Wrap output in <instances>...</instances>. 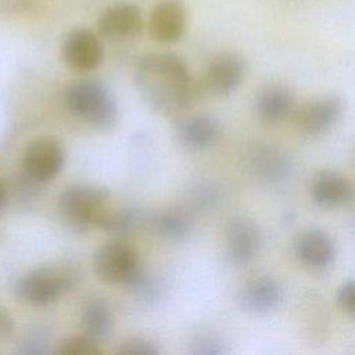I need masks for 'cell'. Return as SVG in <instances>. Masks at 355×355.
<instances>
[{
	"label": "cell",
	"instance_id": "cell-7",
	"mask_svg": "<svg viewBox=\"0 0 355 355\" xmlns=\"http://www.w3.org/2000/svg\"><path fill=\"white\" fill-rule=\"evenodd\" d=\"M65 150L62 144L50 136L32 140L22 153V176L43 184L53 180L64 168Z\"/></svg>",
	"mask_w": 355,
	"mask_h": 355
},
{
	"label": "cell",
	"instance_id": "cell-8",
	"mask_svg": "<svg viewBox=\"0 0 355 355\" xmlns=\"http://www.w3.org/2000/svg\"><path fill=\"white\" fill-rule=\"evenodd\" d=\"M223 254L233 266H245L259 254L262 232L257 222L248 216H233L225 227Z\"/></svg>",
	"mask_w": 355,
	"mask_h": 355
},
{
	"label": "cell",
	"instance_id": "cell-27",
	"mask_svg": "<svg viewBox=\"0 0 355 355\" xmlns=\"http://www.w3.org/2000/svg\"><path fill=\"white\" fill-rule=\"evenodd\" d=\"M336 301L345 315L355 319V279L347 280L338 287Z\"/></svg>",
	"mask_w": 355,
	"mask_h": 355
},
{
	"label": "cell",
	"instance_id": "cell-4",
	"mask_svg": "<svg viewBox=\"0 0 355 355\" xmlns=\"http://www.w3.org/2000/svg\"><path fill=\"white\" fill-rule=\"evenodd\" d=\"M112 208L110 191L94 184H73L65 189L58 198V211L75 232H85L90 227L101 229Z\"/></svg>",
	"mask_w": 355,
	"mask_h": 355
},
{
	"label": "cell",
	"instance_id": "cell-10",
	"mask_svg": "<svg viewBox=\"0 0 355 355\" xmlns=\"http://www.w3.org/2000/svg\"><path fill=\"white\" fill-rule=\"evenodd\" d=\"M250 172L265 184H280L293 173L291 155L280 146L257 143L247 154Z\"/></svg>",
	"mask_w": 355,
	"mask_h": 355
},
{
	"label": "cell",
	"instance_id": "cell-16",
	"mask_svg": "<svg viewBox=\"0 0 355 355\" xmlns=\"http://www.w3.org/2000/svg\"><path fill=\"white\" fill-rule=\"evenodd\" d=\"M97 29L110 40L132 39L143 29L141 11L133 3L112 4L100 14Z\"/></svg>",
	"mask_w": 355,
	"mask_h": 355
},
{
	"label": "cell",
	"instance_id": "cell-5",
	"mask_svg": "<svg viewBox=\"0 0 355 355\" xmlns=\"http://www.w3.org/2000/svg\"><path fill=\"white\" fill-rule=\"evenodd\" d=\"M140 269L136 250L123 239H115L101 245L93 257V272L105 284L128 286Z\"/></svg>",
	"mask_w": 355,
	"mask_h": 355
},
{
	"label": "cell",
	"instance_id": "cell-15",
	"mask_svg": "<svg viewBox=\"0 0 355 355\" xmlns=\"http://www.w3.org/2000/svg\"><path fill=\"white\" fill-rule=\"evenodd\" d=\"M284 290L277 279L258 275L248 279L239 293V302L250 313L263 315L276 309L283 301Z\"/></svg>",
	"mask_w": 355,
	"mask_h": 355
},
{
	"label": "cell",
	"instance_id": "cell-1",
	"mask_svg": "<svg viewBox=\"0 0 355 355\" xmlns=\"http://www.w3.org/2000/svg\"><path fill=\"white\" fill-rule=\"evenodd\" d=\"M135 80L148 107L166 116L191 108L204 96L186 61L171 51L146 54L136 67Z\"/></svg>",
	"mask_w": 355,
	"mask_h": 355
},
{
	"label": "cell",
	"instance_id": "cell-13",
	"mask_svg": "<svg viewBox=\"0 0 355 355\" xmlns=\"http://www.w3.org/2000/svg\"><path fill=\"white\" fill-rule=\"evenodd\" d=\"M309 194L313 202L322 208H343L354 201L355 184L338 171L322 169L312 176Z\"/></svg>",
	"mask_w": 355,
	"mask_h": 355
},
{
	"label": "cell",
	"instance_id": "cell-3",
	"mask_svg": "<svg viewBox=\"0 0 355 355\" xmlns=\"http://www.w3.org/2000/svg\"><path fill=\"white\" fill-rule=\"evenodd\" d=\"M65 108L89 126L107 132L118 119V105L108 87L98 79L83 78L64 92Z\"/></svg>",
	"mask_w": 355,
	"mask_h": 355
},
{
	"label": "cell",
	"instance_id": "cell-19",
	"mask_svg": "<svg viewBox=\"0 0 355 355\" xmlns=\"http://www.w3.org/2000/svg\"><path fill=\"white\" fill-rule=\"evenodd\" d=\"M79 322L83 334L98 343L105 340L114 329V313L110 302L101 297L86 300L80 309Z\"/></svg>",
	"mask_w": 355,
	"mask_h": 355
},
{
	"label": "cell",
	"instance_id": "cell-21",
	"mask_svg": "<svg viewBox=\"0 0 355 355\" xmlns=\"http://www.w3.org/2000/svg\"><path fill=\"white\" fill-rule=\"evenodd\" d=\"M143 223L141 212L130 205L114 207L105 218L101 230L114 236L115 239H123L132 234Z\"/></svg>",
	"mask_w": 355,
	"mask_h": 355
},
{
	"label": "cell",
	"instance_id": "cell-28",
	"mask_svg": "<svg viewBox=\"0 0 355 355\" xmlns=\"http://www.w3.org/2000/svg\"><path fill=\"white\" fill-rule=\"evenodd\" d=\"M14 331V319L0 304V338H8Z\"/></svg>",
	"mask_w": 355,
	"mask_h": 355
},
{
	"label": "cell",
	"instance_id": "cell-22",
	"mask_svg": "<svg viewBox=\"0 0 355 355\" xmlns=\"http://www.w3.org/2000/svg\"><path fill=\"white\" fill-rule=\"evenodd\" d=\"M55 355H100L103 354L98 341L86 334L71 336L61 340L53 349Z\"/></svg>",
	"mask_w": 355,
	"mask_h": 355
},
{
	"label": "cell",
	"instance_id": "cell-23",
	"mask_svg": "<svg viewBox=\"0 0 355 355\" xmlns=\"http://www.w3.org/2000/svg\"><path fill=\"white\" fill-rule=\"evenodd\" d=\"M126 287L132 290V293L139 301L146 304H153L161 295V286L158 280L153 275L144 272L143 269L139 270V273L130 280V283Z\"/></svg>",
	"mask_w": 355,
	"mask_h": 355
},
{
	"label": "cell",
	"instance_id": "cell-25",
	"mask_svg": "<svg viewBox=\"0 0 355 355\" xmlns=\"http://www.w3.org/2000/svg\"><path fill=\"white\" fill-rule=\"evenodd\" d=\"M191 354L196 355H220L225 354V344L214 336H198L191 344Z\"/></svg>",
	"mask_w": 355,
	"mask_h": 355
},
{
	"label": "cell",
	"instance_id": "cell-11",
	"mask_svg": "<svg viewBox=\"0 0 355 355\" xmlns=\"http://www.w3.org/2000/svg\"><path fill=\"white\" fill-rule=\"evenodd\" d=\"M61 54L64 62L73 71L90 72L100 67L104 58L103 43L98 36L87 29L71 31L62 42Z\"/></svg>",
	"mask_w": 355,
	"mask_h": 355
},
{
	"label": "cell",
	"instance_id": "cell-26",
	"mask_svg": "<svg viewBox=\"0 0 355 355\" xmlns=\"http://www.w3.org/2000/svg\"><path fill=\"white\" fill-rule=\"evenodd\" d=\"M19 354H29V355H43L49 352L47 347V337L44 333L37 329L32 333H28L25 338L21 341V347L18 349Z\"/></svg>",
	"mask_w": 355,
	"mask_h": 355
},
{
	"label": "cell",
	"instance_id": "cell-14",
	"mask_svg": "<svg viewBox=\"0 0 355 355\" xmlns=\"http://www.w3.org/2000/svg\"><path fill=\"white\" fill-rule=\"evenodd\" d=\"M175 135L184 148L204 151L219 143L223 135L220 121L209 114H196L179 121Z\"/></svg>",
	"mask_w": 355,
	"mask_h": 355
},
{
	"label": "cell",
	"instance_id": "cell-18",
	"mask_svg": "<svg viewBox=\"0 0 355 355\" xmlns=\"http://www.w3.org/2000/svg\"><path fill=\"white\" fill-rule=\"evenodd\" d=\"M295 98L283 85H268L255 97V114L266 123H279L294 114Z\"/></svg>",
	"mask_w": 355,
	"mask_h": 355
},
{
	"label": "cell",
	"instance_id": "cell-17",
	"mask_svg": "<svg viewBox=\"0 0 355 355\" xmlns=\"http://www.w3.org/2000/svg\"><path fill=\"white\" fill-rule=\"evenodd\" d=\"M187 25V15L179 0H162L151 11L148 18V33L164 44L179 42Z\"/></svg>",
	"mask_w": 355,
	"mask_h": 355
},
{
	"label": "cell",
	"instance_id": "cell-6",
	"mask_svg": "<svg viewBox=\"0 0 355 355\" xmlns=\"http://www.w3.org/2000/svg\"><path fill=\"white\" fill-rule=\"evenodd\" d=\"M344 112V101L336 94H324L302 103L294 110L295 130L308 139L330 132Z\"/></svg>",
	"mask_w": 355,
	"mask_h": 355
},
{
	"label": "cell",
	"instance_id": "cell-29",
	"mask_svg": "<svg viewBox=\"0 0 355 355\" xmlns=\"http://www.w3.org/2000/svg\"><path fill=\"white\" fill-rule=\"evenodd\" d=\"M7 196H8L7 187H6L4 182L0 179V212L4 209V207L7 204Z\"/></svg>",
	"mask_w": 355,
	"mask_h": 355
},
{
	"label": "cell",
	"instance_id": "cell-2",
	"mask_svg": "<svg viewBox=\"0 0 355 355\" xmlns=\"http://www.w3.org/2000/svg\"><path fill=\"white\" fill-rule=\"evenodd\" d=\"M82 273L76 265L68 261L37 266L24 273L15 283V295L33 306L50 305L79 284Z\"/></svg>",
	"mask_w": 355,
	"mask_h": 355
},
{
	"label": "cell",
	"instance_id": "cell-9",
	"mask_svg": "<svg viewBox=\"0 0 355 355\" xmlns=\"http://www.w3.org/2000/svg\"><path fill=\"white\" fill-rule=\"evenodd\" d=\"M245 73L247 64L240 54L222 51L209 61L200 83L204 94L226 97L240 87Z\"/></svg>",
	"mask_w": 355,
	"mask_h": 355
},
{
	"label": "cell",
	"instance_id": "cell-20",
	"mask_svg": "<svg viewBox=\"0 0 355 355\" xmlns=\"http://www.w3.org/2000/svg\"><path fill=\"white\" fill-rule=\"evenodd\" d=\"M193 216L182 207H171L154 214L148 222L151 230L168 241H184L193 232Z\"/></svg>",
	"mask_w": 355,
	"mask_h": 355
},
{
	"label": "cell",
	"instance_id": "cell-12",
	"mask_svg": "<svg viewBox=\"0 0 355 355\" xmlns=\"http://www.w3.org/2000/svg\"><path fill=\"white\" fill-rule=\"evenodd\" d=\"M295 259L306 269L324 270L334 263L337 247L333 237L322 229H308L293 243Z\"/></svg>",
	"mask_w": 355,
	"mask_h": 355
},
{
	"label": "cell",
	"instance_id": "cell-24",
	"mask_svg": "<svg viewBox=\"0 0 355 355\" xmlns=\"http://www.w3.org/2000/svg\"><path fill=\"white\" fill-rule=\"evenodd\" d=\"M116 352L121 355H158L159 348L148 338L129 337L121 343Z\"/></svg>",
	"mask_w": 355,
	"mask_h": 355
}]
</instances>
